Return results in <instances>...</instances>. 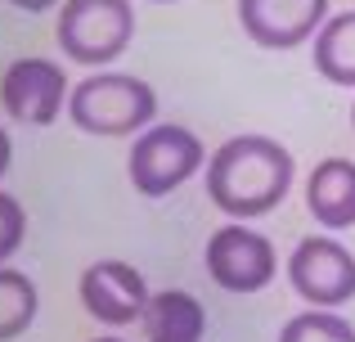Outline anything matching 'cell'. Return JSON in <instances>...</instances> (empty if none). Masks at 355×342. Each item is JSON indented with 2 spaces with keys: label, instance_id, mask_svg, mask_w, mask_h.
Segmentation results:
<instances>
[{
  "label": "cell",
  "instance_id": "277c9868",
  "mask_svg": "<svg viewBox=\"0 0 355 342\" xmlns=\"http://www.w3.org/2000/svg\"><path fill=\"white\" fill-rule=\"evenodd\" d=\"M202 167H207V149L180 122H153L148 131H139L126 158V176L139 198H166Z\"/></svg>",
  "mask_w": 355,
  "mask_h": 342
},
{
  "label": "cell",
  "instance_id": "5bb4252c",
  "mask_svg": "<svg viewBox=\"0 0 355 342\" xmlns=\"http://www.w3.org/2000/svg\"><path fill=\"white\" fill-rule=\"evenodd\" d=\"M279 342H355V325L342 311H297L284 329H279Z\"/></svg>",
  "mask_w": 355,
  "mask_h": 342
},
{
  "label": "cell",
  "instance_id": "6da1fadb",
  "mask_svg": "<svg viewBox=\"0 0 355 342\" xmlns=\"http://www.w3.org/2000/svg\"><path fill=\"white\" fill-rule=\"evenodd\" d=\"M297 162L270 135H230L207 158V198L230 221H257L293 189Z\"/></svg>",
  "mask_w": 355,
  "mask_h": 342
},
{
  "label": "cell",
  "instance_id": "9a60e30c",
  "mask_svg": "<svg viewBox=\"0 0 355 342\" xmlns=\"http://www.w3.org/2000/svg\"><path fill=\"white\" fill-rule=\"evenodd\" d=\"M23 234H27V212L14 194L0 189V266L23 248Z\"/></svg>",
  "mask_w": 355,
  "mask_h": 342
},
{
  "label": "cell",
  "instance_id": "e0dca14e",
  "mask_svg": "<svg viewBox=\"0 0 355 342\" xmlns=\"http://www.w3.org/2000/svg\"><path fill=\"white\" fill-rule=\"evenodd\" d=\"M9 162H14V144H9V131L0 126V176L9 171Z\"/></svg>",
  "mask_w": 355,
  "mask_h": 342
},
{
  "label": "cell",
  "instance_id": "8fae6325",
  "mask_svg": "<svg viewBox=\"0 0 355 342\" xmlns=\"http://www.w3.org/2000/svg\"><path fill=\"white\" fill-rule=\"evenodd\" d=\"M139 329H144V342H202L207 338V311L189 289H162L148 298Z\"/></svg>",
  "mask_w": 355,
  "mask_h": 342
},
{
  "label": "cell",
  "instance_id": "8992f818",
  "mask_svg": "<svg viewBox=\"0 0 355 342\" xmlns=\"http://www.w3.org/2000/svg\"><path fill=\"white\" fill-rule=\"evenodd\" d=\"M202 262H207V275H211L216 289L243 293V298L270 289V280L279 275L275 243H270L266 234H257L248 221H230V225L211 230Z\"/></svg>",
  "mask_w": 355,
  "mask_h": 342
},
{
  "label": "cell",
  "instance_id": "3957f363",
  "mask_svg": "<svg viewBox=\"0 0 355 342\" xmlns=\"http://www.w3.org/2000/svg\"><path fill=\"white\" fill-rule=\"evenodd\" d=\"M54 41L68 59L86 68H108L135 41V5L130 0H63L54 18Z\"/></svg>",
  "mask_w": 355,
  "mask_h": 342
},
{
  "label": "cell",
  "instance_id": "4fadbf2b",
  "mask_svg": "<svg viewBox=\"0 0 355 342\" xmlns=\"http://www.w3.org/2000/svg\"><path fill=\"white\" fill-rule=\"evenodd\" d=\"M36 311H41V293L27 280L23 271H9L0 266V342L23 338L36 325Z\"/></svg>",
  "mask_w": 355,
  "mask_h": 342
},
{
  "label": "cell",
  "instance_id": "ac0fdd59",
  "mask_svg": "<svg viewBox=\"0 0 355 342\" xmlns=\"http://www.w3.org/2000/svg\"><path fill=\"white\" fill-rule=\"evenodd\" d=\"M90 342H126V338H113V334H108V338H90Z\"/></svg>",
  "mask_w": 355,
  "mask_h": 342
},
{
  "label": "cell",
  "instance_id": "ba28073f",
  "mask_svg": "<svg viewBox=\"0 0 355 342\" xmlns=\"http://www.w3.org/2000/svg\"><path fill=\"white\" fill-rule=\"evenodd\" d=\"M81 307L108 329H126V325H139L148 311V284L144 275L135 271L130 262H117V257H104V262H90L81 271Z\"/></svg>",
  "mask_w": 355,
  "mask_h": 342
},
{
  "label": "cell",
  "instance_id": "9c48e42d",
  "mask_svg": "<svg viewBox=\"0 0 355 342\" xmlns=\"http://www.w3.org/2000/svg\"><path fill=\"white\" fill-rule=\"evenodd\" d=\"M239 23L261 50H297L329 23V0H239Z\"/></svg>",
  "mask_w": 355,
  "mask_h": 342
},
{
  "label": "cell",
  "instance_id": "30bf717a",
  "mask_svg": "<svg viewBox=\"0 0 355 342\" xmlns=\"http://www.w3.org/2000/svg\"><path fill=\"white\" fill-rule=\"evenodd\" d=\"M306 212L324 230H351L355 225V162L351 158H324L306 176Z\"/></svg>",
  "mask_w": 355,
  "mask_h": 342
},
{
  "label": "cell",
  "instance_id": "7a4b0ae2",
  "mask_svg": "<svg viewBox=\"0 0 355 342\" xmlns=\"http://www.w3.org/2000/svg\"><path fill=\"white\" fill-rule=\"evenodd\" d=\"M68 117L86 135H139L157 117V90L135 72L99 68L72 86Z\"/></svg>",
  "mask_w": 355,
  "mask_h": 342
},
{
  "label": "cell",
  "instance_id": "52a82bcc",
  "mask_svg": "<svg viewBox=\"0 0 355 342\" xmlns=\"http://www.w3.org/2000/svg\"><path fill=\"white\" fill-rule=\"evenodd\" d=\"M72 86L59 59H41V54H23L0 72V104L18 126H50L63 113Z\"/></svg>",
  "mask_w": 355,
  "mask_h": 342
},
{
  "label": "cell",
  "instance_id": "d6986e66",
  "mask_svg": "<svg viewBox=\"0 0 355 342\" xmlns=\"http://www.w3.org/2000/svg\"><path fill=\"white\" fill-rule=\"evenodd\" d=\"M153 5H175V0H153Z\"/></svg>",
  "mask_w": 355,
  "mask_h": 342
},
{
  "label": "cell",
  "instance_id": "2e32d148",
  "mask_svg": "<svg viewBox=\"0 0 355 342\" xmlns=\"http://www.w3.org/2000/svg\"><path fill=\"white\" fill-rule=\"evenodd\" d=\"M14 9H23V14H45V9H54L59 0H9Z\"/></svg>",
  "mask_w": 355,
  "mask_h": 342
},
{
  "label": "cell",
  "instance_id": "ffe728a7",
  "mask_svg": "<svg viewBox=\"0 0 355 342\" xmlns=\"http://www.w3.org/2000/svg\"><path fill=\"white\" fill-rule=\"evenodd\" d=\"M351 126H355V104H351Z\"/></svg>",
  "mask_w": 355,
  "mask_h": 342
},
{
  "label": "cell",
  "instance_id": "5b68a950",
  "mask_svg": "<svg viewBox=\"0 0 355 342\" xmlns=\"http://www.w3.org/2000/svg\"><path fill=\"white\" fill-rule=\"evenodd\" d=\"M288 284L306 307L338 311L355 298V257L333 234H306L288 253Z\"/></svg>",
  "mask_w": 355,
  "mask_h": 342
},
{
  "label": "cell",
  "instance_id": "7c38bea8",
  "mask_svg": "<svg viewBox=\"0 0 355 342\" xmlns=\"http://www.w3.org/2000/svg\"><path fill=\"white\" fill-rule=\"evenodd\" d=\"M311 63L329 86L355 90V9L329 14V23L315 32Z\"/></svg>",
  "mask_w": 355,
  "mask_h": 342
}]
</instances>
